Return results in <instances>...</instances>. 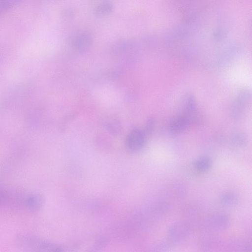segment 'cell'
Returning <instances> with one entry per match:
<instances>
[{"label":"cell","instance_id":"obj_1","mask_svg":"<svg viewBox=\"0 0 252 252\" xmlns=\"http://www.w3.org/2000/svg\"><path fill=\"white\" fill-rule=\"evenodd\" d=\"M17 245L23 250L33 252H61L62 246L32 235L19 234L16 236Z\"/></svg>","mask_w":252,"mask_h":252},{"label":"cell","instance_id":"obj_2","mask_svg":"<svg viewBox=\"0 0 252 252\" xmlns=\"http://www.w3.org/2000/svg\"><path fill=\"white\" fill-rule=\"evenodd\" d=\"M251 93L248 89H243L236 96L231 108V116L235 120L242 117L251 101Z\"/></svg>","mask_w":252,"mask_h":252},{"label":"cell","instance_id":"obj_3","mask_svg":"<svg viewBox=\"0 0 252 252\" xmlns=\"http://www.w3.org/2000/svg\"><path fill=\"white\" fill-rule=\"evenodd\" d=\"M147 141V134L145 130L134 129L127 135L126 139V147L132 153H136L142 150Z\"/></svg>","mask_w":252,"mask_h":252},{"label":"cell","instance_id":"obj_4","mask_svg":"<svg viewBox=\"0 0 252 252\" xmlns=\"http://www.w3.org/2000/svg\"><path fill=\"white\" fill-rule=\"evenodd\" d=\"M93 41L92 34L86 31L75 33L70 39L72 47L79 52H85L88 50L92 46Z\"/></svg>","mask_w":252,"mask_h":252},{"label":"cell","instance_id":"obj_5","mask_svg":"<svg viewBox=\"0 0 252 252\" xmlns=\"http://www.w3.org/2000/svg\"><path fill=\"white\" fill-rule=\"evenodd\" d=\"M25 208L29 211L35 212L39 211L44 204L43 196L39 193H32L27 195L23 200Z\"/></svg>","mask_w":252,"mask_h":252},{"label":"cell","instance_id":"obj_6","mask_svg":"<svg viewBox=\"0 0 252 252\" xmlns=\"http://www.w3.org/2000/svg\"><path fill=\"white\" fill-rule=\"evenodd\" d=\"M190 119L181 114L173 118L169 123L168 129L172 134H178L184 131L189 126Z\"/></svg>","mask_w":252,"mask_h":252},{"label":"cell","instance_id":"obj_7","mask_svg":"<svg viewBox=\"0 0 252 252\" xmlns=\"http://www.w3.org/2000/svg\"><path fill=\"white\" fill-rule=\"evenodd\" d=\"M188 232V228L184 224L177 223L171 228L169 232L168 241L176 243L181 241Z\"/></svg>","mask_w":252,"mask_h":252},{"label":"cell","instance_id":"obj_8","mask_svg":"<svg viewBox=\"0 0 252 252\" xmlns=\"http://www.w3.org/2000/svg\"><path fill=\"white\" fill-rule=\"evenodd\" d=\"M114 8L111 0H101L95 7L94 12L96 16H104L112 13Z\"/></svg>","mask_w":252,"mask_h":252},{"label":"cell","instance_id":"obj_9","mask_svg":"<svg viewBox=\"0 0 252 252\" xmlns=\"http://www.w3.org/2000/svg\"><path fill=\"white\" fill-rule=\"evenodd\" d=\"M219 200L222 206L229 207L237 205L239 202V199L235 193L231 192H225L220 195Z\"/></svg>","mask_w":252,"mask_h":252},{"label":"cell","instance_id":"obj_10","mask_svg":"<svg viewBox=\"0 0 252 252\" xmlns=\"http://www.w3.org/2000/svg\"><path fill=\"white\" fill-rule=\"evenodd\" d=\"M183 105L184 114L190 119V115L194 113L196 108L195 99L192 94L188 95L184 101Z\"/></svg>","mask_w":252,"mask_h":252},{"label":"cell","instance_id":"obj_11","mask_svg":"<svg viewBox=\"0 0 252 252\" xmlns=\"http://www.w3.org/2000/svg\"><path fill=\"white\" fill-rule=\"evenodd\" d=\"M212 161L208 157H202L195 161L194 163L195 170L199 173H204L211 169Z\"/></svg>","mask_w":252,"mask_h":252},{"label":"cell","instance_id":"obj_12","mask_svg":"<svg viewBox=\"0 0 252 252\" xmlns=\"http://www.w3.org/2000/svg\"><path fill=\"white\" fill-rule=\"evenodd\" d=\"M209 223L214 229L221 230L227 226L229 219L225 215H217L210 220Z\"/></svg>","mask_w":252,"mask_h":252},{"label":"cell","instance_id":"obj_13","mask_svg":"<svg viewBox=\"0 0 252 252\" xmlns=\"http://www.w3.org/2000/svg\"><path fill=\"white\" fill-rule=\"evenodd\" d=\"M19 1V0H0V15L14 6Z\"/></svg>","mask_w":252,"mask_h":252},{"label":"cell","instance_id":"obj_14","mask_svg":"<svg viewBox=\"0 0 252 252\" xmlns=\"http://www.w3.org/2000/svg\"><path fill=\"white\" fill-rule=\"evenodd\" d=\"M246 140L244 135L239 132L234 133L231 137L232 143L238 146H243L246 143Z\"/></svg>","mask_w":252,"mask_h":252},{"label":"cell","instance_id":"obj_15","mask_svg":"<svg viewBox=\"0 0 252 252\" xmlns=\"http://www.w3.org/2000/svg\"><path fill=\"white\" fill-rule=\"evenodd\" d=\"M9 199L8 193L5 190L0 189V207L6 204Z\"/></svg>","mask_w":252,"mask_h":252},{"label":"cell","instance_id":"obj_16","mask_svg":"<svg viewBox=\"0 0 252 252\" xmlns=\"http://www.w3.org/2000/svg\"><path fill=\"white\" fill-rule=\"evenodd\" d=\"M74 15L73 12L71 9L65 10L63 12V16L65 19H70Z\"/></svg>","mask_w":252,"mask_h":252}]
</instances>
